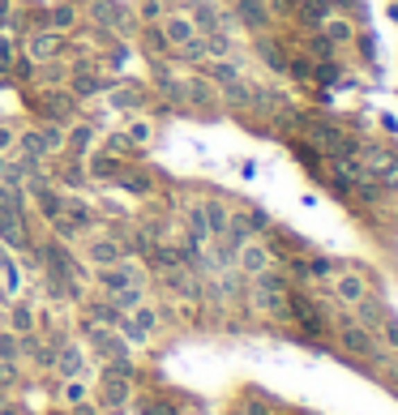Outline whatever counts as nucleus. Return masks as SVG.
<instances>
[{
	"mask_svg": "<svg viewBox=\"0 0 398 415\" xmlns=\"http://www.w3.org/2000/svg\"><path fill=\"white\" fill-rule=\"evenodd\" d=\"M26 150L31 154H52V150H60V129H35L31 137H26Z\"/></svg>",
	"mask_w": 398,
	"mask_h": 415,
	"instance_id": "8",
	"label": "nucleus"
},
{
	"mask_svg": "<svg viewBox=\"0 0 398 415\" xmlns=\"http://www.w3.org/2000/svg\"><path fill=\"white\" fill-rule=\"evenodd\" d=\"M334 291H338V300L360 304V300L368 296V283H364L360 274H338V279H334Z\"/></svg>",
	"mask_w": 398,
	"mask_h": 415,
	"instance_id": "7",
	"label": "nucleus"
},
{
	"mask_svg": "<svg viewBox=\"0 0 398 415\" xmlns=\"http://www.w3.org/2000/svg\"><path fill=\"white\" fill-rule=\"evenodd\" d=\"M300 17L309 21V26H321V21L330 17V9H326V0H304V9H300Z\"/></svg>",
	"mask_w": 398,
	"mask_h": 415,
	"instance_id": "14",
	"label": "nucleus"
},
{
	"mask_svg": "<svg viewBox=\"0 0 398 415\" xmlns=\"http://www.w3.org/2000/svg\"><path fill=\"white\" fill-rule=\"evenodd\" d=\"M52 364H56V369H60L64 377H78L86 360H82V351H78V347H73V343H64V347L56 351V360H52Z\"/></svg>",
	"mask_w": 398,
	"mask_h": 415,
	"instance_id": "11",
	"label": "nucleus"
},
{
	"mask_svg": "<svg viewBox=\"0 0 398 415\" xmlns=\"http://www.w3.org/2000/svg\"><path fill=\"white\" fill-rule=\"evenodd\" d=\"M141 415H176V407H167V403H159V398H146V403H141Z\"/></svg>",
	"mask_w": 398,
	"mask_h": 415,
	"instance_id": "20",
	"label": "nucleus"
},
{
	"mask_svg": "<svg viewBox=\"0 0 398 415\" xmlns=\"http://www.w3.org/2000/svg\"><path fill=\"white\" fill-rule=\"evenodd\" d=\"M60 398H64L69 407H82V403H86V385H82L78 377H69V381H64V389H60Z\"/></svg>",
	"mask_w": 398,
	"mask_h": 415,
	"instance_id": "17",
	"label": "nucleus"
},
{
	"mask_svg": "<svg viewBox=\"0 0 398 415\" xmlns=\"http://www.w3.org/2000/svg\"><path fill=\"white\" fill-rule=\"evenodd\" d=\"M240 270L248 279H257V274L270 270V249L266 244H240Z\"/></svg>",
	"mask_w": 398,
	"mask_h": 415,
	"instance_id": "3",
	"label": "nucleus"
},
{
	"mask_svg": "<svg viewBox=\"0 0 398 415\" xmlns=\"http://www.w3.org/2000/svg\"><path fill=\"white\" fill-rule=\"evenodd\" d=\"M360 167H364L368 176H381V180H386V172H394V154L381 150V145H368L364 159H360Z\"/></svg>",
	"mask_w": 398,
	"mask_h": 415,
	"instance_id": "6",
	"label": "nucleus"
},
{
	"mask_svg": "<svg viewBox=\"0 0 398 415\" xmlns=\"http://www.w3.org/2000/svg\"><path fill=\"white\" fill-rule=\"evenodd\" d=\"M343 347L356 351V355H377V347H372V334H368L360 321H343Z\"/></svg>",
	"mask_w": 398,
	"mask_h": 415,
	"instance_id": "4",
	"label": "nucleus"
},
{
	"mask_svg": "<svg viewBox=\"0 0 398 415\" xmlns=\"http://www.w3.org/2000/svg\"><path fill=\"white\" fill-rule=\"evenodd\" d=\"M240 17L248 21V26H266V9H261V0H240Z\"/></svg>",
	"mask_w": 398,
	"mask_h": 415,
	"instance_id": "16",
	"label": "nucleus"
},
{
	"mask_svg": "<svg viewBox=\"0 0 398 415\" xmlns=\"http://www.w3.org/2000/svg\"><path fill=\"white\" fill-rule=\"evenodd\" d=\"M103 403H107V407H124V403H129V381H124L120 373H107V381H103Z\"/></svg>",
	"mask_w": 398,
	"mask_h": 415,
	"instance_id": "9",
	"label": "nucleus"
},
{
	"mask_svg": "<svg viewBox=\"0 0 398 415\" xmlns=\"http://www.w3.org/2000/svg\"><path fill=\"white\" fill-rule=\"evenodd\" d=\"M133 283H137V270H133V265H116V270L103 274V287L112 291V296H116V291H124V287H133Z\"/></svg>",
	"mask_w": 398,
	"mask_h": 415,
	"instance_id": "12",
	"label": "nucleus"
},
{
	"mask_svg": "<svg viewBox=\"0 0 398 415\" xmlns=\"http://www.w3.org/2000/svg\"><path fill=\"white\" fill-rule=\"evenodd\" d=\"M0 240H9L13 249H21L26 244V227H21V218H17V210H9V214H0Z\"/></svg>",
	"mask_w": 398,
	"mask_h": 415,
	"instance_id": "10",
	"label": "nucleus"
},
{
	"mask_svg": "<svg viewBox=\"0 0 398 415\" xmlns=\"http://www.w3.org/2000/svg\"><path fill=\"white\" fill-rule=\"evenodd\" d=\"M56 47H60V43H56L52 30H39V35L31 39V56H35V60H47V56H56Z\"/></svg>",
	"mask_w": 398,
	"mask_h": 415,
	"instance_id": "13",
	"label": "nucleus"
},
{
	"mask_svg": "<svg viewBox=\"0 0 398 415\" xmlns=\"http://www.w3.org/2000/svg\"><path fill=\"white\" fill-rule=\"evenodd\" d=\"M13 355H17V334L5 330V334H0V360H13Z\"/></svg>",
	"mask_w": 398,
	"mask_h": 415,
	"instance_id": "19",
	"label": "nucleus"
},
{
	"mask_svg": "<svg viewBox=\"0 0 398 415\" xmlns=\"http://www.w3.org/2000/svg\"><path fill=\"white\" fill-rule=\"evenodd\" d=\"M73 90H82V94H94V90H98V82L90 78V73H82V78H73Z\"/></svg>",
	"mask_w": 398,
	"mask_h": 415,
	"instance_id": "22",
	"label": "nucleus"
},
{
	"mask_svg": "<svg viewBox=\"0 0 398 415\" xmlns=\"http://www.w3.org/2000/svg\"><path fill=\"white\" fill-rule=\"evenodd\" d=\"M330 35H334V39H347V35H352V26H347V21H330Z\"/></svg>",
	"mask_w": 398,
	"mask_h": 415,
	"instance_id": "24",
	"label": "nucleus"
},
{
	"mask_svg": "<svg viewBox=\"0 0 398 415\" xmlns=\"http://www.w3.org/2000/svg\"><path fill=\"white\" fill-rule=\"evenodd\" d=\"M210 82H218L227 94H248V86L240 82V69H236L232 60H214V64H210Z\"/></svg>",
	"mask_w": 398,
	"mask_h": 415,
	"instance_id": "5",
	"label": "nucleus"
},
{
	"mask_svg": "<svg viewBox=\"0 0 398 415\" xmlns=\"http://www.w3.org/2000/svg\"><path fill=\"white\" fill-rule=\"evenodd\" d=\"M163 35H167V43L184 47V56H197V52H206V47L197 43V26H193L189 17H167V21H163Z\"/></svg>",
	"mask_w": 398,
	"mask_h": 415,
	"instance_id": "1",
	"label": "nucleus"
},
{
	"mask_svg": "<svg viewBox=\"0 0 398 415\" xmlns=\"http://www.w3.org/2000/svg\"><path fill=\"white\" fill-rule=\"evenodd\" d=\"M9 141H13V129H9V125H0V150H5Z\"/></svg>",
	"mask_w": 398,
	"mask_h": 415,
	"instance_id": "25",
	"label": "nucleus"
},
{
	"mask_svg": "<svg viewBox=\"0 0 398 415\" xmlns=\"http://www.w3.org/2000/svg\"><path fill=\"white\" fill-rule=\"evenodd\" d=\"M35 326V312L31 308H13V334H31Z\"/></svg>",
	"mask_w": 398,
	"mask_h": 415,
	"instance_id": "18",
	"label": "nucleus"
},
{
	"mask_svg": "<svg viewBox=\"0 0 398 415\" xmlns=\"http://www.w3.org/2000/svg\"><path fill=\"white\" fill-rule=\"evenodd\" d=\"M90 261H98V265H112V261H120V249L112 240H98L94 249H90Z\"/></svg>",
	"mask_w": 398,
	"mask_h": 415,
	"instance_id": "15",
	"label": "nucleus"
},
{
	"mask_svg": "<svg viewBox=\"0 0 398 415\" xmlns=\"http://www.w3.org/2000/svg\"><path fill=\"white\" fill-rule=\"evenodd\" d=\"M9 176V163H5V154H0V180H5Z\"/></svg>",
	"mask_w": 398,
	"mask_h": 415,
	"instance_id": "26",
	"label": "nucleus"
},
{
	"mask_svg": "<svg viewBox=\"0 0 398 415\" xmlns=\"http://www.w3.org/2000/svg\"><path fill=\"white\" fill-rule=\"evenodd\" d=\"M120 330L129 334V343H141L155 330V308H129V317H120Z\"/></svg>",
	"mask_w": 398,
	"mask_h": 415,
	"instance_id": "2",
	"label": "nucleus"
},
{
	"mask_svg": "<svg viewBox=\"0 0 398 415\" xmlns=\"http://www.w3.org/2000/svg\"><path fill=\"white\" fill-rule=\"evenodd\" d=\"M13 56H17L13 39H9V35H0V69H5V64H13Z\"/></svg>",
	"mask_w": 398,
	"mask_h": 415,
	"instance_id": "21",
	"label": "nucleus"
},
{
	"mask_svg": "<svg viewBox=\"0 0 398 415\" xmlns=\"http://www.w3.org/2000/svg\"><path fill=\"white\" fill-rule=\"evenodd\" d=\"M69 21H73V9H56L52 13V26H69Z\"/></svg>",
	"mask_w": 398,
	"mask_h": 415,
	"instance_id": "23",
	"label": "nucleus"
}]
</instances>
